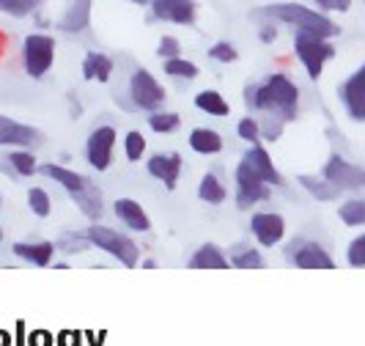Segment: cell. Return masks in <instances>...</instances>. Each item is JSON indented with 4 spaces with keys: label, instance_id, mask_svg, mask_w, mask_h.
<instances>
[{
    "label": "cell",
    "instance_id": "7dc6e473",
    "mask_svg": "<svg viewBox=\"0 0 365 346\" xmlns=\"http://www.w3.org/2000/svg\"><path fill=\"white\" fill-rule=\"evenodd\" d=\"M0 335H3V332H0ZM9 344V338H3V341H0V346H6Z\"/></svg>",
    "mask_w": 365,
    "mask_h": 346
},
{
    "label": "cell",
    "instance_id": "4316f807",
    "mask_svg": "<svg viewBox=\"0 0 365 346\" xmlns=\"http://www.w3.org/2000/svg\"><path fill=\"white\" fill-rule=\"evenodd\" d=\"M72 198L77 200V206H80V212H83L86 218L96 220L102 215V193H99V187H93L91 182L86 184L80 193H74Z\"/></svg>",
    "mask_w": 365,
    "mask_h": 346
},
{
    "label": "cell",
    "instance_id": "52a82bcc",
    "mask_svg": "<svg viewBox=\"0 0 365 346\" xmlns=\"http://www.w3.org/2000/svg\"><path fill=\"white\" fill-rule=\"evenodd\" d=\"M86 237H88V242L96 245L99 250H105V253H110L113 258H118L124 267H135L138 258H140L138 248H135V242H132L129 237H124V234H118V231L108 228V225H91Z\"/></svg>",
    "mask_w": 365,
    "mask_h": 346
},
{
    "label": "cell",
    "instance_id": "d590c367",
    "mask_svg": "<svg viewBox=\"0 0 365 346\" xmlns=\"http://www.w3.org/2000/svg\"><path fill=\"white\" fill-rule=\"evenodd\" d=\"M234 267H239V270H261L264 267V258L253 248L239 245L237 250H234Z\"/></svg>",
    "mask_w": 365,
    "mask_h": 346
},
{
    "label": "cell",
    "instance_id": "ab89813d",
    "mask_svg": "<svg viewBox=\"0 0 365 346\" xmlns=\"http://www.w3.org/2000/svg\"><path fill=\"white\" fill-rule=\"evenodd\" d=\"M280 36V28L272 19H256V39L261 44H274Z\"/></svg>",
    "mask_w": 365,
    "mask_h": 346
},
{
    "label": "cell",
    "instance_id": "ffe728a7",
    "mask_svg": "<svg viewBox=\"0 0 365 346\" xmlns=\"http://www.w3.org/2000/svg\"><path fill=\"white\" fill-rule=\"evenodd\" d=\"M38 171L50 179V182L61 184L63 190H69V195H74V193H80L83 187H86V176L83 173H77V171H72V168H63V165H55V163H47V165H38Z\"/></svg>",
    "mask_w": 365,
    "mask_h": 346
},
{
    "label": "cell",
    "instance_id": "60d3db41",
    "mask_svg": "<svg viewBox=\"0 0 365 346\" xmlns=\"http://www.w3.org/2000/svg\"><path fill=\"white\" fill-rule=\"evenodd\" d=\"M346 258L351 267H365V234L363 237H357L351 245H349Z\"/></svg>",
    "mask_w": 365,
    "mask_h": 346
},
{
    "label": "cell",
    "instance_id": "74e56055",
    "mask_svg": "<svg viewBox=\"0 0 365 346\" xmlns=\"http://www.w3.org/2000/svg\"><path fill=\"white\" fill-rule=\"evenodd\" d=\"M313 6L322 11V14H349L351 11V6H354V0H313Z\"/></svg>",
    "mask_w": 365,
    "mask_h": 346
},
{
    "label": "cell",
    "instance_id": "30bf717a",
    "mask_svg": "<svg viewBox=\"0 0 365 346\" xmlns=\"http://www.w3.org/2000/svg\"><path fill=\"white\" fill-rule=\"evenodd\" d=\"M44 141V132L31 124H22L11 116H0V146L9 148H36Z\"/></svg>",
    "mask_w": 365,
    "mask_h": 346
},
{
    "label": "cell",
    "instance_id": "f6af8a7d",
    "mask_svg": "<svg viewBox=\"0 0 365 346\" xmlns=\"http://www.w3.org/2000/svg\"><path fill=\"white\" fill-rule=\"evenodd\" d=\"M31 346H50V332H34V338H31Z\"/></svg>",
    "mask_w": 365,
    "mask_h": 346
},
{
    "label": "cell",
    "instance_id": "f35d334b",
    "mask_svg": "<svg viewBox=\"0 0 365 346\" xmlns=\"http://www.w3.org/2000/svg\"><path fill=\"white\" fill-rule=\"evenodd\" d=\"M157 55L168 61V58H176V55H182V41L179 36H170V34H163L160 41H157Z\"/></svg>",
    "mask_w": 365,
    "mask_h": 346
},
{
    "label": "cell",
    "instance_id": "2e32d148",
    "mask_svg": "<svg viewBox=\"0 0 365 346\" xmlns=\"http://www.w3.org/2000/svg\"><path fill=\"white\" fill-rule=\"evenodd\" d=\"M250 228H253V234L264 248H272L286 234V220L274 215V212H258L250 220Z\"/></svg>",
    "mask_w": 365,
    "mask_h": 346
},
{
    "label": "cell",
    "instance_id": "f546056e",
    "mask_svg": "<svg viewBox=\"0 0 365 346\" xmlns=\"http://www.w3.org/2000/svg\"><path fill=\"white\" fill-rule=\"evenodd\" d=\"M198 198L206 200V203H222L225 200V187H222V182H220L217 173H206L201 179V184H198Z\"/></svg>",
    "mask_w": 365,
    "mask_h": 346
},
{
    "label": "cell",
    "instance_id": "5bb4252c",
    "mask_svg": "<svg viewBox=\"0 0 365 346\" xmlns=\"http://www.w3.org/2000/svg\"><path fill=\"white\" fill-rule=\"evenodd\" d=\"M146 168L154 179H160L168 190H173L179 176H182V154L179 151H160L148 160Z\"/></svg>",
    "mask_w": 365,
    "mask_h": 346
},
{
    "label": "cell",
    "instance_id": "ac0fdd59",
    "mask_svg": "<svg viewBox=\"0 0 365 346\" xmlns=\"http://www.w3.org/2000/svg\"><path fill=\"white\" fill-rule=\"evenodd\" d=\"M113 212H115V218L121 220V223H127L132 231L146 234L148 228H151V220H148V215L143 212V206L135 198H118L113 203Z\"/></svg>",
    "mask_w": 365,
    "mask_h": 346
},
{
    "label": "cell",
    "instance_id": "8992f818",
    "mask_svg": "<svg viewBox=\"0 0 365 346\" xmlns=\"http://www.w3.org/2000/svg\"><path fill=\"white\" fill-rule=\"evenodd\" d=\"M146 22H165L176 28H192L198 22V0H151Z\"/></svg>",
    "mask_w": 365,
    "mask_h": 346
},
{
    "label": "cell",
    "instance_id": "ee69618b",
    "mask_svg": "<svg viewBox=\"0 0 365 346\" xmlns=\"http://www.w3.org/2000/svg\"><path fill=\"white\" fill-rule=\"evenodd\" d=\"M31 22L36 25V31H50V28L55 25L53 17H47V14H44V9H41V11H36V14L31 17Z\"/></svg>",
    "mask_w": 365,
    "mask_h": 346
},
{
    "label": "cell",
    "instance_id": "f1b7e54d",
    "mask_svg": "<svg viewBox=\"0 0 365 346\" xmlns=\"http://www.w3.org/2000/svg\"><path fill=\"white\" fill-rule=\"evenodd\" d=\"M146 124H148V129H154V132H160V135H170V132H176V129L182 127V116L160 108L148 113Z\"/></svg>",
    "mask_w": 365,
    "mask_h": 346
},
{
    "label": "cell",
    "instance_id": "3957f363",
    "mask_svg": "<svg viewBox=\"0 0 365 346\" xmlns=\"http://www.w3.org/2000/svg\"><path fill=\"white\" fill-rule=\"evenodd\" d=\"M55 58H58V39L50 31H31L25 34L19 44V63L22 72L34 80H41L53 72Z\"/></svg>",
    "mask_w": 365,
    "mask_h": 346
},
{
    "label": "cell",
    "instance_id": "6da1fadb",
    "mask_svg": "<svg viewBox=\"0 0 365 346\" xmlns=\"http://www.w3.org/2000/svg\"><path fill=\"white\" fill-rule=\"evenodd\" d=\"M242 96L250 110L277 116L283 121H294L299 113V86L289 72H272L261 83H250Z\"/></svg>",
    "mask_w": 365,
    "mask_h": 346
},
{
    "label": "cell",
    "instance_id": "7a4b0ae2",
    "mask_svg": "<svg viewBox=\"0 0 365 346\" xmlns=\"http://www.w3.org/2000/svg\"><path fill=\"white\" fill-rule=\"evenodd\" d=\"M250 17L272 19L277 25H289L294 31H305V34H313V36H322V39L341 36V25L335 19L322 14L316 6L299 3V0H277V3L258 6L256 11H250Z\"/></svg>",
    "mask_w": 365,
    "mask_h": 346
},
{
    "label": "cell",
    "instance_id": "44dd1931",
    "mask_svg": "<svg viewBox=\"0 0 365 346\" xmlns=\"http://www.w3.org/2000/svg\"><path fill=\"white\" fill-rule=\"evenodd\" d=\"M3 163L11 168V179H25V176H34L38 173V160L34 157L31 148H11Z\"/></svg>",
    "mask_w": 365,
    "mask_h": 346
},
{
    "label": "cell",
    "instance_id": "277c9868",
    "mask_svg": "<svg viewBox=\"0 0 365 346\" xmlns=\"http://www.w3.org/2000/svg\"><path fill=\"white\" fill-rule=\"evenodd\" d=\"M292 50H294V58L299 61V66L305 69V74L311 77L313 83L322 77L324 63L332 61L335 53H338L335 44H332V39L313 36V34H305V31H294Z\"/></svg>",
    "mask_w": 365,
    "mask_h": 346
},
{
    "label": "cell",
    "instance_id": "cb8c5ba5",
    "mask_svg": "<svg viewBox=\"0 0 365 346\" xmlns=\"http://www.w3.org/2000/svg\"><path fill=\"white\" fill-rule=\"evenodd\" d=\"M195 108L203 110V113H209V116H215V118L231 116L228 99H225L220 91H215V88H203V91L195 93Z\"/></svg>",
    "mask_w": 365,
    "mask_h": 346
},
{
    "label": "cell",
    "instance_id": "8d00e7d4",
    "mask_svg": "<svg viewBox=\"0 0 365 346\" xmlns=\"http://www.w3.org/2000/svg\"><path fill=\"white\" fill-rule=\"evenodd\" d=\"M237 135L242 138V141H247V143L253 146V143L261 141V124H258L253 116H245V118H239Z\"/></svg>",
    "mask_w": 365,
    "mask_h": 346
},
{
    "label": "cell",
    "instance_id": "836d02e7",
    "mask_svg": "<svg viewBox=\"0 0 365 346\" xmlns=\"http://www.w3.org/2000/svg\"><path fill=\"white\" fill-rule=\"evenodd\" d=\"M28 206L31 212L38 215V218H47L53 212V200H50V193L44 187H31L28 190Z\"/></svg>",
    "mask_w": 365,
    "mask_h": 346
},
{
    "label": "cell",
    "instance_id": "4fadbf2b",
    "mask_svg": "<svg viewBox=\"0 0 365 346\" xmlns=\"http://www.w3.org/2000/svg\"><path fill=\"white\" fill-rule=\"evenodd\" d=\"M91 9H93V0H66V9L58 17L55 28H61L63 34L80 36L91 25Z\"/></svg>",
    "mask_w": 365,
    "mask_h": 346
},
{
    "label": "cell",
    "instance_id": "e575fe53",
    "mask_svg": "<svg viewBox=\"0 0 365 346\" xmlns=\"http://www.w3.org/2000/svg\"><path fill=\"white\" fill-rule=\"evenodd\" d=\"M299 182H302V187L311 193L313 198H319V200H329V198H335L341 190L338 187H332V184L327 182V179H313V176H299Z\"/></svg>",
    "mask_w": 365,
    "mask_h": 346
},
{
    "label": "cell",
    "instance_id": "1f68e13d",
    "mask_svg": "<svg viewBox=\"0 0 365 346\" xmlns=\"http://www.w3.org/2000/svg\"><path fill=\"white\" fill-rule=\"evenodd\" d=\"M124 154H127L129 163L143 160V154H146V135L140 129H129L127 135H124Z\"/></svg>",
    "mask_w": 365,
    "mask_h": 346
},
{
    "label": "cell",
    "instance_id": "f907efd6",
    "mask_svg": "<svg viewBox=\"0 0 365 346\" xmlns=\"http://www.w3.org/2000/svg\"><path fill=\"white\" fill-rule=\"evenodd\" d=\"M363 6H365V0H363Z\"/></svg>",
    "mask_w": 365,
    "mask_h": 346
},
{
    "label": "cell",
    "instance_id": "4dcf8cb0",
    "mask_svg": "<svg viewBox=\"0 0 365 346\" xmlns=\"http://www.w3.org/2000/svg\"><path fill=\"white\" fill-rule=\"evenodd\" d=\"M206 55H209V61H215V63H237L239 61V50L234 41H228V39H220V41H215L209 50H206Z\"/></svg>",
    "mask_w": 365,
    "mask_h": 346
},
{
    "label": "cell",
    "instance_id": "83f0119b",
    "mask_svg": "<svg viewBox=\"0 0 365 346\" xmlns=\"http://www.w3.org/2000/svg\"><path fill=\"white\" fill-rule=\"evenodd\" d=\"M163 72L168 74V77H173V80H195L198 74H201V69H198V63H192L190 58H184V55H176V58H168V61H163Z\"/></svg>",
    "mask_w": 365,
    "mask_h": 346
},
{
    "label": "cell",
    "instance_id": "e0dca14e",
    "mask_svg": "<svg viewBox=\"0 0 365 346\" xmlns=\"http://www.w3.org/2000/svg\"><path fill=\"white\" fill-rule=\"evenodd\" d=\"M245 163L250 165L253 171H256L258 176L264 179V182L269 184V187H280L283 184V176H280V171L274 168L272 157H269V151L264 146H258V143H253V146L245 151V157H242Z\"/></svg>",
    "mask_w": 365,
    "mask_h": 346
},
{
    "label": "cell",
    "instance_id": "ba28073f",
    "mask_svg": "<svg viewBox=\"0 0 365 346\" xmlns=\"http://www.w3.org/2000/svg\"><path fill=\"white\" fill-rule=\"evenodd\" d=\"M115 138L118 132L113 124H99L88 132V141H86V163L91 165L93 171L105 173L110 165H113V154H115Z\"/></svg>",
    "mask_w": 365,
    "mask_h": 346
},
{
    "label": "cell",
    "instance_id": "bcb514c9",
    "mask_svg": "<svg viewBox=\"0 0 365 346\" xmlns=\"http://www.w3.org/2000/svg\"><path fill=\"white\" fill-rule=\"evenodd\" d=\"M124 3H132L135 9H148V3H151V0H124Z\"/></svg>",
    "mask_w": 365,
    "mask_h": 346
},
{
    "label": "cell",
    "instance_id": "d6986e66",
    "mask_svg": "<svg viewBox=\"0 0 365 346\" xmlns=\"http://www.w3.org/2000/svg\"><path fill=\"white\" fill-rule=\"evenodd\" d=\"M294 264H297L299 270H335L332 255H329L324 248H319L316 242L299 245V250L294 253Z\"/></svg>",
    "mask_w": 365,
    "mask_h": 346
},
{
    "label": "cell",
    "instance_id": "9a60e30c",
    "mask_svg": "<svg viewBox=\"0 0 365 346\" xmlns=\"http://www.w3.org/2000/svg\"><path fill=\"white\" fill-rule=\"evenodd\" d=\"M80 72H83V80L88 83H110L115 72V58L102 50H86L80 61Z\"/></svg>",
    "mask_w": 365,
    "mask_h": 346
},
{
    "label": "cell",
    "instance_id": "8fae6325",
    "mask_svg": "<svg viewBox=\"0 0 365 346\" xmlns=\"http://www.w3.org/2000/svg\"><path fill=\"white\" fill-rule=\"evenodd\" d=\"M322 176L327 179L332 187L338 190H363L365 187V168L346 163L344 157L332 154L327 160V165L322 168Z\"/></svg>",
    "mask_w": 365,
    "mask_h": 346
},
{
    "label": "cell",
    "instance_id": "7402d4cb",
    "mask_svg": "<svg viewBox=\"0 0 365 346\" xmlns=\"http://www.w3.org/2000/svg\"><path fill=\"white\" fill-rule=\"evenodd\" d=\"M190 148L195 151V154H220L222 151V135H220L217 129L212 127H195L190 132Z\"/></svg>",
    "mask_w": 365,
    "mask_h": 346
},
{
    "label": "cell",
    "instance_id": "d4e9b609",
    "mask_svg": "<svg viewBox=\"0 0 365 346\" xmlns=\"http://www.w3.org/2000/svg\"><path fill=\"white\" fill-rule=\"evenodd\" d=\"M190 270H228V258L220 253L215 245H203L201 250L190 258Z\"/></svg>",
    "mask_w": 365,
    "mask_h": 346
},
{
    "label": "cell",
    "instance_id": "603a6c76",
    "mask_svg": "<svg viewBox=\"0 0 365 346\" xmlns=\"http://www.w3.org/2000/svg\"><path fill=\"white\" fill-rule=\"evenodd\" d=\"M50 0H0V14L9 19H31L36 11H41Z\"/></svg>",
    "mask_w": 365,
    "mask_h": 346
},
{
    "label": "cell",
    "instance_id": "484cf974",
    "mask_svg": "<svg viewBox=\"0 0 365 346\" xmlns=\"http://www.w3.org/2000/svg\"><path fill=\"white\" fill-rule=\"evenodd\" d=\"M53 250H55V245H50V242H38V245L17 242V245H14V255L25 258V261H34L36 267H47V264L53 261Z\"/></svg>",
    "mask_w": 365,
    "mask_h": 346
},
{
    "label": "cell",
    "instance_id": "b9f144b4",
    "mask_svg": "<svg viewBox=\"0 0 365 346\" xmlns=\"http://www.w3.org/2000/svg\"><path fill=\"white\" fill-rule=\"evenodd\" d=\"M283 118H277V116H267V121H264V127H261V135H267V141H277L280 135H283Z\"/></svg>",
    "mask_w": 365,
    "mask_h": 346
},
{
    "label": "cell",
    "instance_id": "7c38bea8",
    "mask_svg": "<svg viewBox=\"0 0 365 346\" xmlns=\"http://www.w3.org/2000/svg\"><path fill=\"white\" fill-rule=\"evenodd\" d=\"M341 102H344V108H346L351 121L365 124V63L344 80V86H341Z\"/></svg>",
    "mask_w": 365,
    "mask_h": 346
},
{
    "label": "cell",
    "instance_id": "5b68a950",
    "mask_svg": "<svg viewBox=\"0 0 365 346\" xmlns=\"http://www.w3.org/2000/svg\"><path fill=\"white\" fill-rule=\"evenodd\" d=\"M129 99H132L135 108L151 113V110L163 108L165 99H168V91L146 66H135L129 72Z\"/></svg>",
    "mask_w": 365,
    "mask_h": 346
},
{
    "label": "cell",
    "instance_id": "9c48e42d",
    "mask_svg": "<svg viewBox=\"0 0 365 346\" xmlns=\"http://www.w3.org/2000/svg\"><path fill=\"white\" fill-rule=\"evenodd\" d=\"M234 176H237V206L239 209H250V206L258 203V200L269 198V184L264 182V179H261L245 160H239L237 173H234Z\"/></svg>",
    "mask_w": 365,
    "mask_h": 346
},
{
    "label": "cell",
    "instance_id": "d6a6232c",
    "mask_svg": "<svg viewBox=\"0 0 365 346\" xmlns=\"http://www.w3.org/2000/svg\"><path fill=\"white\" fill-rule=\"evenodd\" d=\"M338 218L346 225H365V198H351L346 203H341Z\"/></svg>",
    "mask_w": 365,
    "mask_h": 346
},
{
    "label": "cell",
    "instance_id": "c3c4849f",
    "mask_svg": "<svg viewBox=\"0 0 365 346\" xmlns=\"http://www.w3.org/2000/svg\"><path fill=\"white\" fill-rule=\"evenodd\" d=\"M0 206H3V195H0Z\"/></svg>",
    "mask_w": 365,
    "mask_h": 346
},
{
    "label": "cell",
    "instance_id": "681fc988",
    "mask_svg": "<svg viewBox=\"0 0 365 346\" xmlns=\"http://www.w3.org/2000/svg\"><path fill=\"white\" fill-rule=\"evenodd\" d=\"M0 237H3V231H0Z\"/></svg>",
    "mask_w": 365,
    "mask_h": 346
},
{
    "label": "cell",
    "instance_id": "7bdbcfd3",
    "mask_svg": "<svg viewBox=\"0 0 365 346\" xmlns=\"http://www.w3.org/2000/svg\"><path fill=\"white\" fill-rule=\"evenodd\" d=\"M61 245H63V250H83V248L88 245V237H77V234H72V237L61 239Z\"/></svg>",
    "mask_w": 365,
    "mask_h": 346
}]
</instances>
